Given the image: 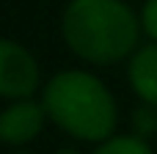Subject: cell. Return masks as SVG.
Masks as SVG:
<instances>
[{"label": "cell", "mask_w": 157, "mask_h": 154, "mask_svg": "<svg viewBox=\"0 0 157 154\" xmlns=\"http://www.w3.org/2000/svg\"><path fill=\"white\" fill-rule=\"evenodd\" d=\"M127 80L141 102L157 107V41L138 44L127 58Z\"/></svg>", "instance_id": "obj_5"}, {"label": "cell", "mask_w": 157, "mask_h": 154, "mask_svg": "<svg viewBox=\"0 0 157 154\" xmlns=\"http://www.w3.org/2000/svg\"><path fill=\"white\" fill-rule=\"evenodd\" d=\"M61 36L80 61L110 66L127 61L138 47L141 19L127 0H69Z\"/></svg>", "instance_id": "obj_1"}, {"label": "cell", "mask_w": 157, "mask_h": 154, "mask_svg": "<svg viewBox=\"0 0 157 154\" xmlns=\"http://www.w3.org/2000/svg\"><path fill=\"white\" fill-rule=\"evenodd\" d=\"M55 154H83V152H77V149H72V146H66V149H58Z\"/></svg>", "instance_id": "obj_9"}, {"label": "cell", "mask_w": 157, "mask_h": 154, "mask_svg": "<svg viewBox=\"0 0 157 154\" xmlns=\"http://www.w3.org/2000/svg\"><path fill=\"white\" fill-rule=\"evenodd\" d=\"M47 118L75 141L99 143L116 132L119 110L110 88L86 69H63L41 88Z\"/></svg>", "instance_id": "obj_2"}, {"label": "cell", "mask_w": 157, "mask_h": 154, "mask_svg": "<svg viewBox=\"0 0 157 154\" xmlns=\"http://www.w3.org/2000/svg\"><path fill=\"white\" fill-rule=\"evenodd\" d=\"M91 154H155V152H152L149 141L135 135V132H130V135H116L113 132L110 138L99 141Z\"/></svg>", "instance_id": "obj_6"}, {"label": "cell", "mask_w": 157, "mask_h": 154, "mask_svg": "<svg viewBox=\"0 0 157 154\" xmlns=\"http://www.w3.org/2000/svg\"><path fill=\"white\" fill-rule=\"evenodd\" d=\"M41 85V72L28 47L14 39H0V96L25 99L33 96Z\"/></svg>", "instance_id": "obj_3"}, {"label": "cell", "mask_w": 157, "mask_h": 154, "mask_svg": "<svg viewBox=\"0 0 157 154\" xmlns=\"http://www.w3.org/2000/svg\"><path fill=\"white\" fill-rule=\"evenodd\" d=\"M47 121L44 105L33 96L11 99L6 110H0V143L6 146H25L33 138H39L41 127Z\"/></svg>", "instance_id": "obj_4"}, {"label": "cell", "mask_w": 157, "mask_h": 154, "mask_svg": "<svg viewBox=\"0 0 157 154\" xmlns=\"http://www.w3.org/2000/svg\"><path fill=\"white\" fill-rule=\"evenodd\" d=\"M138 19H141V33H146L149 41H157V0H144Z\"/></svg>", "instance_id": "obj_8"}, {"label": "cell", "mask_w": 157, "mask_h": 154, "mask_svg": "<svg viewBox=\"0 0 157 154\" xmlns=\"http://www.w3.org/2000/svg\"><path fill=\"white\" fill-rule=\"evenodd\" d=\"M155 132H157V107L144 102V107L135 113V135L149 141V135H155Z\"/></svg>", "instance_id": "obj_7"}, {"label": "cell", "mask_w": 157, "mask_h": 154, "mask_svg": "<svg viewBox=\"0 0 157 154\" xmlns=\"http://www.w3.org/2000/svg\"><path fill=\"white\" fill-rule=\"evenodd\" d=\"M17 154H25V152H17Z\"/></svg>", "instance_id": "obj_10"}]
</instances>
